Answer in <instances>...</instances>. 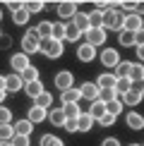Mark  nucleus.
I'll return each mask as SVG.
<instances>
[{
	"label": "nucleus",
	"mask_w": 144,
	"mask_h": 146,
	"mask_svg": "<svg viewBox=\"0 0 144 146\" xmlns=\"http://www.w3.org/2000/svg\"><path fill=\"white\" fill-rule=\"evenodd\" d=\"M77 7L79 5L77 3H58L55 5V10H58V17H63V19H75V15H77Z\"/></svg>",
	"instance_id": "6"
},
{
	"label": "nucleus",
	"mask_w": 144,
	"mask_h": 146,
	"mask_svg": "<svg viewBox=\"0 0 144 146\" xmlns=\"http://www.w3.org/2000/svg\"><path fill=\"white\" fill-rule=\"evenodd\" d=\"M15 127L12 125H0V144H12V139H15Z\"/></svg>",
	"instance_id": "25"
},
{
	"label": "nucleus",
	"mask_w": 144,
	"mask_h": 146,
	"mask_svg": "<svg viewBox=\"0 0 144 146\" xmlns=\"http://www.w3.org/2000/svg\"><path fill=\"white\" fill-rule=\"evenodd\" d=\"M48 117V110H43V108H39V106H31L29 108V122L31 125H36V122H43V120Z\"/></svg>",
	"instance_id": "17"
},
{
	"label": "nucleus",
	"mask_w": 144,
	"mask_h": 146,
	"mask_svg": "<svg viewBox=\"0 0 144 146\" xmlns=\"http://www.w3.org/2000/svg\"><path fill=\"white\" fill-rule=\"evenodd\" d=\"M89 24H91V29H103L106 15H103V12H99V10H91V12H89Z\"/></svg>",
	"instance_id": "22"
},
{
	"label": "nucleus",
	"mask_w": 144,
	"mask_h": 146,
	"mask_svg": "<svg viewBox=\"0 0 144 146\" xmlns=\"http://www.w3.org/2000/svg\"><path fill=\"white\" fill-rule=\"evenodd\" d=\"M101 146H120V141H118V139H103V144H101Z\"/></svg>",
	"instance_id": "47"
},
{
	"label": "nucleus",
	"mask_w": 144,
	"mask_h": 146,
	"mask_svg": "<svg viewBox=\"0 0 144 146\" xmlns=\"http://www.w3.org/2000/svg\"><path fill=\"white\" fill-rule=\"evenodd\" d=\"M137 58L144 62V46H137Z\"/></svg>",
	"instance_id": "48"
},
{
	"label": "nucleus",
	"mask_w": 144,
	"mask_h": 146,
	"mask_svg": "<svg viewBox=\"0 0 144 146\" xmlns=\"http://www.w3.org/2000/svg\"><path fill=\"white\" fill-rule=\"evenodd\" d=\"M63 113L67 120H77L84 110H79V103H63Z\"/></svg>",
	"instance_id": "21"
},
{
	"label": "nucleus",
	"mask_w": 144,
	"mask_h": 146,
	"mask_svg": "<svg viewBox=\"0 0 144 146\" xmlns=\"http://www.w3.org/2000/svg\"><path fill=\"white\" fill-rule=\"evenodd\" d=\"M123 101H120V98H115V101H108L106 103V113H111V115H115V117H118V115L120 113H123Z\"/></svg>",
	"instance_id": "30"
},
{
	"label": "nucleus",
	"mask_w": 144,
	"mask_h": 146,
	"mask_svg": "<svg viewBox=\"0 0 144 146\" xmlns=\"http://www.w3.org/2000/svg\"><path fill=\"white\" fill-rule=\"evenodd\" d=\"M41 53H43L46 58L55 60L63 55V41H55V38H43L41 41Z\"/></svg>",
	"instance_id": "3"
},
{
	"label": "nucleus",
	"mask_w": 144,
	"mask_h": 146,
	"mask_svg": "<svg viewBox=\"0 0 144 146\" xmlns=\"http://www.w3.org/2000/svg\"><path fill=\"white\" fill-rule=\"evenodd\" d=\"M10 67L17 72V74H22V72H27L31 67V62H29V55H24V53H17V55L10 58Z\"/></svg>",
	"instance_id": "4"
},
{
	"label": "nucleus",
	"mask_w": 144,
	"mask_h": 146,
	"mask_svg": "<svg viewBox=\"0 0 144 146\" xmlns=\"http://www.w3.org/2000/svg\"><path fill=\"white\" fill-rule=\"evenodd\" d=\"M79 91H82V98H87V101H91V103L101 98L99 86H96V84H91V82H84L82 86H79Z\"/></svg>",
	"instance_id": "9"
},
{
	"label": "nucleus",
	"mask_w": 144,
	"mask_h": 146,
	"mask_svg": "<svg viewBox=\"0 0 144 146\" xmlns=\"http://www.w3.org/2000/svg\"><path fill=\"white\" fill-rule=\"evenodd\" d=\"M43 7L46 5L41 3V0H27V3H24V10H27L29 15H36V12H41Z\"/></svg>",
	"instance_id": "32"
},
{
	"label": "nucleus",
	"mask_w": 144,
	"mask_h": 146,
	"mask_svg": "<svg viewBox=\"0 0 144 146\" xmlns=\"http://www.w3.org/2000/svg\"><path fill=\"white\" fill-rule=\"evenodd\" d=\"M39 50H41V36H39L36 29H29L24 34V38H22V53L24 55H34Z\"/></svg>",
	"instance_id": "1"
},
{
	"label": "nucleus",
	"mask_w": 144,
	"mask_h": 146,
	"mask_svg": "<svg viewBox=\"0 0 144 146\" xmlns=\"http://www.w3.org/2000/svg\"><path fill=\"white\" fill-rule=\"evenodd\" d=\"M79 101H82V91L75 89V86L67 89V91L63 94V103H79Z\"/></svg>",
	"instance_id": "27"
},
{
	"label": "nucleus",
	"mask_w": 144,
	"mask_h": 146,
	"mask_svg": "<svg viewBox=\"0 0 144 146\" xmlns=\"http://www.w3.org/2000/svg\"><path fill=\"white\" fill-rule=\"evenodd\" d=\"M94 122H96V120H94L89 113H82L79 117H77V129H79V132H89V129L94 127Z\"/></svg>",
	"instance_id": "24"
},
{
	"label": "nucleus",
	"mask_w": 144,
	"mask_h": 146,
	"mask_svg": "<svg viewBox=\"0 0 144 146\" xmlns=\"http://www.w3.org/2000/svg\"><path fill=\"white\" fill-rule=\"evenodd\" d=\"M53 38L55 41H65V22L53 24Z\"/></svg>",
	"instance_id": "38"
},
{
	"label": "nucleus",
	"mask_w": 144,
	"mask_h": 146,
	"mask_svg": "<svg viewBox=\"0 0 144 146\" xmlns=\"http://www.w3.org/2000/svg\"><path fill=\"white\" fill-rule=\"evenodd\" d=\"M130 79L132 82H144V65H132Z\"/></svg>",
	"instance_id": "37"
},
{
	"label": "nucleus",
	"mask_w": 144,
	"mask_h": 146,
	"mask_svg": "<svg viewBox=\"0 0 144 146\" xmlns=\"http://www.w3.org/2000/svg\"><path fill=\"white\" fill-rule=\"evenodd\" d=\"M72 82H75V74H72L70 70H63L55 74V89H60L65 94L67 89H72Z\"/></svg>",
	"instance_id": "5"
},
{
	"label": "nucleus",
	"mask_w": 144,
	"mask_h": 146,
	"mask_svg": "<svg viewBox=\"0 0 144 146\" xmlns=\"http://www.w3.org/2000/svg\"><path fill=\"white\" fill-rule=\"evenodd\" d=\"M0 36H3V34H0Z\"/></svg>",
	"instance_id": "55"
},
{
	"label": "nucleus",
	"mask_w": 144,
	"mask_h": 146,
	"mask_svg": "<svg viewBox=\"0 0 144 146\" xmlns=\"http://www.w3.org/2000/svg\"><path fill=\"white\" fill-rule=\"evenodd\" d=\"M135 46H144V29H139L135 34Z\"/></svg>",
	"instance_id": "46"
},
{
	"label": "nucleus",
	"mask_w": 144,
	"mask_h": 146,
	"mask_svg": "<svg viewBox=\"0 0 144 146\" xmlns=\"http://www.w3.org/2000/svg\"><path fill=\"white\" fill-rule=\"evenodd\" d=\"M125 122H127L130 129H144V115L142 113H127Z\"/></svg>",
	"instance_id": "16"
},
{
	"label": "nucleus",
	"mask_w": 144,
	"mask_h": 146,
	"mask_svg": "<svg viewBox=\"0 0 144 146\" xmlns=\"http://www.w3.org/2000/svg\"><path fill=\"white\" fill-rule=\"evenodd\" d=\"M99 58H101V62H103V67H118L120 65V55H118V50H113V48H106Z\"/></svg>",
	"instance_id": "11"
},
{
	"label": "nucleus",
	"mask_w": 144,
	"mask_h": 146,
	"mask_svg": "<svg viewBox=\"0 0 144 146\" xmlns=\"http://www.w3.org/2000/svg\"><path fill=\"white\" fill-rule=\"evenodd\" d=\"M5 7H7L12 15H15L17 10H22V7H24V3H17V0H7V3H5Z\"/></svg>",
	"instance_id": "43"
},
{
	"label": "nucleus",
	"mask_w": 144,
	"mask_h": 146,
	"mask_svg": "<svg viewBox=\"0 0 144 146\" xmlns=\"http://www.w3.org/2000/svg\"><path fill=\"white\" fill-rule=\"evenodd\" d=\"M48 120H51V125H55V127H63L67 117H65L63 108H51V110H48Z\"/></svg>",
	"instance_id": "19"
},
{
	"label": "nucleus",
	"mask_w": 144,
	"mask_h": 146,
	"mask_svg": "<svg viewBox=\"0 0 144 146\" xmlns=\"http://www.w3.org/2000/svg\"><path fill=\"white\" fill-rule=\"evenodd\" d=\"M103 29H106V31H108V29H113V31H123V29H125V15H123L118 7L111 10V12H106V24H103Z\"/></svg>",
	"instance_id": "2"
},
{
	"label": "nucleus",
	"mask_w": 144,
	"mask_h": 146,
	"mask_svg": "<svg viewBox=\"0 0 144 146\" xmlns=\"http://www.w3.org/2000/svg\"><path fill=\"white\" fill-rule=\"evenodd\" d=\"M0 146H12V144H0Z\"/></svg>",
	"instance_id": "52"
},
{
	"label": "nucleus",
	"mask_w": 144,
	"mask_h": 146,
	"mask_svg": "<svg viewBox=\"0 0 144 146\" xmlns=\"http://www.w3.org/2000/svg\"><path fill=\"white\" fill-rule=\"evenodd\" d=\"M130 146H139V144H130Z\"/></svg>",
	"instance_id": "53"
},
{
	"label": "nucleus",
	"mask_w": 144,
	"mask_h": 146,
	"mask_svg": "<svg viewBox=\"0 0 144 146\" xmlns=\"http://www.w3.org/2000/svg\"><path fill=\"white\" fill-rule=\"evenodd\" d=\"M79 36H82V31L75 27V24H72V22H70V24L65 22V41H77Z\"/></svg>",
	"instance_id": "28"
},
{
	"label": "nucleus",
	"mask_w": 144,
	"mask_h": 146,
	"mask_svg": "<svg viewBox=\"0 0 144 146\" xmlns=\"http://www.w3.org/2000/svg\"><path fill=\"white\" fill-rule=\"evenodd\" d=\"M10 120H12L10 108H3V106H0V125H10Z\"/></svg>",
	"instance_id": "40"
},
{
	"label": "nucleus",
	"mask_w": 144,
	"mask_h": 146,
	"mask_svg": "<svg viewBox=\"0 0 144 146\" xmlns=\"http://www.w3.org/2000/svg\"><path fill=\"white\" fill-rule=\"evenodd\" d=\"M142 84H144V82H142Z\"/></svg>",
	"instance_id": "56"
},
{
	"label": "nucleus",
	"mask_w": 144,
	"mask_h": 146,
	"mask_svg": "<svg viewBox=\"0 0 144 146\" xmlns=\"http://www.w3.org/2000/svg\"><path fill=\"white\" fill-rule=\"evenodd\" d=\"M84 36H87V43L94 46V48L101 46V43H106V29H89Z\"/></svg>",
	"instance_id": "10"
},
{
	"label": "nucleus",
	"mask_w": 144,
	"mask_h": 146,
	"mask_svg": "<svg viewBox=\"0 0 144 146\" xmlns=\"http://www.w3.org/2000/svg\"><path fill=\"white\" fill-rule=\"evenodd\" d=\"M36 31H39L41 41H43V38H53V24L51 22H41L39 27H36Z\"/></svg>",
	"instance_id": "29"
},
{
	"label": "nucleus",
	"mask_w": 144,
	"mask_h": 146,
	"mask_svg": "<svg viewBox=\"0 0 144 146\" xmlns=\"http://www.w3.org/2000/svg\"><path fill=\"white\" fill-rule=\"evenodd\" d=\"M19 77H22V82H24V84H29V82H39V70L31 65V67H29L27 72H22Z\"/></svg>",
	"instance_id": "34"
},
{
	"label": "nucleus",
	"mask_w": 144,
	"mask_h": 146,
	"mask_svg": "<svg viewBox=\"0 0 144 146\" xmlns=\"http://www.w3.org/2000/svg\"><path fill=\"white\" fill-rule=\"evenodd\" d=\"M135 12H137V15H144V3H137V10Z\"/></svg>",
	"instance_id": "49"
},
{
	"label": "nucleus",
	"mask_w": 144,
	"mask_h": 146,
	"mask_svg": "<svg viewBox=\"0 0 144 146\" xmlns=\"http://www.w3.org/2000/svg\"><path fill=\"white\" fill-rule=\"evenodd\" d=\"M115 82H118L115 74H99V79H96V86H99V91L115 89Z\"/></svg>",
	"instance_id": "15"
},
{
	"label": "nucleus",
	"mask_w": 144,
	"mask_h": 146,
	"mask_svg": "<svg viewBox=\"0 0 144 146\" xmlns=\"http://www.w3.org/2000/svg\"><path fill=\"white\" fill-rule=\"evenodd\" d=\"M34 106L43 108V110H51V106H53V96H51V94H46V91H43V94H41L39 98H36V103H34Z\"/></svg>",
	"instance_id": "31"
},
{
	"label": "nucleus",
	"mask_w": 144,
	"mask_h": 146,
	"mask_svg": "<svg viewBox=\"0 0 144 146\" xmlns=\"http://www.w3.org/2000/svg\"><path fill=\"white\" fill-rule=\"evenodd\" d=\"M125 29L132 34H137L139 29H144V19L142 15H137V12H132V15H125Z\"/></svg>",
	"instance_id": "8"
},
{
	"label": "nucleus",
	"mask_w": 144,
	"mask_h": 146,
	"mask_svg": "<svg viewBox=\"0 0 144 146\" xmlns=\"http://www.w3.org/2000/svg\"><path fill=\"white\" fill-rule=\"evenodd\" d=\"M22 89H24V82H22L19 74L5 77V91H7V94H17V91H22Z\"/></svg>",
	"instance_id": "12"
},
{
	"label": "nucleus",
	"mask_w": 144,
	"mask_h": 146,
	"mask_svg": "<svg viewBox=\"0 0 144 146\" xmlns=\"http://www.w3.org/2000/svg\"><path fill=\"white\" fill-rule=\"evenodd\" d=\"M24 91L36 101L41 94H43V84H41V82H29V84H24Z\"/></svg>",
	"instance_id": "26"
},
{
	"label": "nucleus",
	"mask_w": 144,
	"mask_h": 146,
	"mask_svg": "<svg viewBox=\"0 0 144 146\" xmlns=\"http://www.w3.org/2000/svg\"><path fill=\"white\" fill-rule=\"evenodd\" d=\"M12 146H29V137H15Z\"/></svg>",
	"instance_id": "44"
},
{
	"label": "nucleus",
	"mask_w": 144,
	"mask_h": 146,
	"mask_svg": "<svg viewBox=\"0 0 144 146\" xmlns=\"http://www.w3.org/2000/svg\"><path fill=\"white\" fill-rule=\"evenodd\" d=\"M130 72H132V62L125 60V62H120L118 67H115V77H118V79H120V77H130Z\"/></svg>",
	"instance_id": "35"
},
{
	"label": "nucleus",
	"mask_w": 144,
	"mask_h": 146,
	"mask_svg": "<svg viewBox=\"0 0 144 146\" xmlns=\"http://www.w3.org/2000/svg\"><path fill=\"white\" fill-rule=\"evenodd\" d=\"M132 84H135V82H132L130 77H120L118 82H115V94H118V96H125L127 91H132V89H135Z\"/></svg>",
	"instance_id": "20"
},
{
	"label": "nucleus",
	"mask_w": 144,
	"mask_h": 146,
	"mask_svg": "<svg viewBox=\"0 0 144 146\" xmlns=\"http://www.w3.org/2000/svg\"><path fill=\"white\" fill-rule=\"evenodd\" d=\"M89 115H91L96 122H99V120L106 115V103L101 101V98H99V101H94V103H91V108H89Z\"/></svg>",
	"instance_id": "23"
},
{
	"label": "nucleus",
	"mask_w": 144,
	"mask_h": 146,
	"mask_svg": "<svg viewBox=\"0 0 144 146\" xmlns=\"http://www.w3.org/2000/svg\"><path fill=\"white\" fill-rule=\"evenodd\" d=\"M118 98V94H115V89H106V91H101V101L108 103V101H115Z\"/></svg>",
	"instance_id": "41"
},
{
	"label": "nucleus",
	"mask_w": 144,
	"mask_h": 146,
	"mask_svg": "<svg viewBox=\"0 0 144 146\" xmlns=\"http://www.w3.org/2000/svg\"><path fill=\"white\" fill-rule=\"evenodd\" d=\"M118 41H120V46H135V34L132 31H127V29H123V31H120V36H118Z\"/></svg>",
	"instance_id": "33"
},
{
	"label": "nucleus",
	"mask_w": 144,
	"mask_h": 146,
	"mask_svg": "<svg viewBox=\"0 0 144 146\" xmlns=\"http://www.w3.org/2000/svg\"><path fill=\"white\" fill-rule=\"evenodd\" d=\"M0 19H3V12H0Z\"/></svg>",
	"instance_id": "54"
},
{
	"label": "nucleus",
	"mask_w": 144,
	"mask_h": 146,
	"mask_svg": "<svg viewBox=\"0 0 144 146\" xmlns=\"http://www.w3.org/2000/svg\"><path fill=\"white\" fill-rule=\"evenodd\" d=\"M65 129H67V132H79V129H77V120H65Z\"/></svg>",
	"instance_id": "45"
},
{
	"label": "nucleus",
	"mask_w": 144,
	"mask_h": 146,
	"mask_svg": "<svg viewBox=\"0 0 144 146\" xmlns=\"http://www.w3.org/2000/svg\"><path fill=\"white\" fill-rule=\"evenodd\" d=\"M72 24H75V27L82 31V36L87 34L89 29H91V24H89V15H87V12H77V15H75V19H72Z\"/></svg>",
	"instance_id": "14"
},
{
	"label": "nucleus",
	"mask_w": 144,
	"mask_h": 146,
	"mask_svg": "<svg viewBox=\"0 0 144 146\" xmlns=\"http://www.w3.org/2000/svg\"><path fill=\"white\" fill-rule=\"evenodd\" d=\"M12 22H15V24H27V22H29V12L24 10V7L17 10L15 15H12Z\"/></svg>",
	"instance_id": "39"
},
{
	"label": "nucleus",
	"mask_w": 144,
	"mask_h": 146,
	"mask_svg": "<svg viewBox=\"0 0 144 146\" xmlns=\"http://www.w3.org/2000/svg\"><path fill=\"white\" fill-rule=\"evenodd\" d=\"M113 122H115V115H111V113H106L103 117L99 120V125H101V127H111Z\"/></svg>",
	"instance_id": "42"
},
{
	"label": "nucleus",
	"mask_w": 144,
	"mask_h": 146,
	"mask_svg": "<svg viewBox=\"0 0 144 146\" xmlns=\"http://www.w3.org/2000/svg\"><path fill=\"white\" fill-rule=\"evenodd\" d=\"M12 127H15L17 137H31V132H34V125L29 122V120H19V122H15Z\"/></svg>",
	"instance_id": "18"
},
{
	"label": "nucleus",
	"mask_w": 144,
	"mask_h": 146,
	"mask_svg": "<svg viewBox=\"0 0 144 146\" xmlns=\"http://www.w3.org/2000/svg\"><path fill=\"white\" fill-rule=\"evenodd\" d=\"M77 58H79L82 62H91V60L96 58V48L89 46V43H82L79 48H77Z\"/></svg>",
	"instance_id": "13"
},
{
	"label": "nucleus",
	"mask_w": 144,
	"mask_h": 146,
	"mask_svg": "<svg viewBox=\"0 0 144 146\" xmlns=\"http://www.w3.org/2000/svg\"><path fill=\"white\" fill-rule=\"evenodd\" d=\"M5 96H7V91H0V103L5 101Z\"/></svg>",
	"instance_id": "51"
},
{
	"label": "nucleus",
	"mask_w": 144,
	"mask_h": 146,
	"mask_svg": "<svg viewBox=\"0 0 144 146\" xmlns=\"http://www.w3.org/2000/svg\"><path fill=\"white\" fill-rule=\"evenodd\" d=\"M142 98H144V86L142 89H132V91H127V94L123 96V106H130V108H135V106H139L142 103Z\"/></svg>",
	"instance_id": "7"
},
{
	"label": "nucleus",
	"mask_w": 144,
	"mask_h": 146,
	"mask_svg": "<svg viewBox=\"0 0 144 146\" xmlns=\"http://www.w3.org/2000/svg\"><path fill=\"white\" fill-rule=\"evenodd\" d=\"M39 146H63V141H60L58 137H53V134H43L41 141H39Z\"/></svg>",
	"instance_id": "36"
},
{
	"label": "nucleus",
	"mask_w": 144,
	"mask_h": 146,
	"mask_svg": "<svg viewBox=\"0 0 144 146\" xmlns=\"http://www.w3.org/2000/svg\"><path fill=\"white\" fill-rule=\"evenodd\" d=\"M0 91H5V77H0Z\"/></svg>",
	"instance_id": "50"
}]
</instances>
